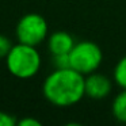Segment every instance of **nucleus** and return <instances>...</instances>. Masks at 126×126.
<instances>
[{"mask_svg":"<svg viewBox=\"0 0 126 126\" xmlns=\"http://www.w3.org/2000/svg\"><path fill=\"white\" fill-rule=\"evenodd\" d=\"M85 76L72 68L54 69L42 84L44 98L56 107H71L85 96Z\"/></svg>","mask_w":126,"mask_h":126,"instance_id":"1","label":"nucleus"},{"mask_svg":"<svg viewBox=\"0 0 126 126\" xmlns=\"http://www.w3.org/2000/svg\"><path fill=\"white\" fill-rule=\"evenodd\" d=\"M6 66L8 72L16 79H31L39 72L42 65V58L37 46L18 42L12 45L10 53L7 54Z\"/></svg>","mask_w":126,"mask_h":126,"instance_id":"2","label":"nucleus"},{"mask_svg":"<svg viewBox=\"0 0 126 126\" xmlns=\"http://www.w3.org/2000/svg\"><path fill=\"white\" fill-rule=\"evenodd\" d=\"M71 68L79 73L87 75L98 71L103 61V52L98 44L92 41H80L76 42L69 52Z\"/></svg>","mask_w":126,"mask_h":126,"instance_id":"3","label":"nucleus"},{"mask_svg":"<svg viewBox=\"0 0 126 126\" xmlns=\"http://www.w3.org/2000/svg\"><path fill=\"white\" fill-rule=\"evenodd\" d=\"M15 35L18 42L31 46H38L49 37V25L41 14H25L16 23Z\"/></svg>","mask_w":126,"mask_h":126,"instance_id":"4","label":"nucleus"},{"mask_svg":"<svg viewBox=\"0 0 126 126\" xmlns=\"http://www.w3.org/2000/svg\"><path fill=\"white\" fill-rule=\"evenodd\" d=\"M84 91H85V96H88L90 99H94V100L104 99L112 91V80L110 77H107L106 75L95 71L85 76Z\"/></svg>","mask_w":126,"mask_h":126,"instance_id":"5","label":"nucleus"},{"mask_svg":"<svg viewBox=\"0 0 126 126\" xmlns=\"http://www.w3.org/2000/svg\"><path fill=\"white\" fill-rule=\"evenodd\" d=\"M46 42H47V49H49L52 56L69 53L73 47V45L76 44L72 34H69L68 31H64V30H58L49 34Z\"/></svg>","mask_w":126,"mask_h":126,"instance_id":"6","label":"nucleus"},{"mask_svg":"<svg viewBox=\"0 0 126 126\" xmlns=\"http://www.w3.org/2000/svg\"><path fill=\"white\" fill-rule=\"evenodd\" d=\"M111 112L121 123H126V90H122L114 98L111 104Z\"/></svg>","mask_w":126,"mask_h":126,"instance_id":"7","label":"nucleus"},{"mask_svg":"<svg viewBox=\"0 0 126 126\" xmlns=\"http://www.w3.org/2000/svg\"><path fill=\"white\" fill-rule=\"evenodd\" d=\"M112 79L121 90H126V56L119 58L115 64L112 71Z\"/></svg>","mask_w":126,"mask_h":126,"instance_id":"8","label":"nucleus"},{"mask_svg":"<svg viewBox=\"0 0 126 126\" xmlns=\"http://www.w3.org/2000/svg\"><path fill=\"white\" fill-rule=\"evenodd\" d=\"M52 64H53V66H54V69L71 68L69 53H65V54H53L52 56Z\"/></svg>","mask_w":126,"mask_h":126,"instance_id":"9","label":"nucleus"},{"mask_svg":"<svg viewBox=\"0 0 126 126\" xmlns=\"http://www.w3.org/2000/svg\"><path fill=\"white\" fill-rule=\"evenodd\" d=\"M12 47V44L8 37L0 34V58H6Z\"/></svg>","mask_w":126,"mask_h":126,"instance_id":"10","label":"nucleus"},{"mask_svg":"<svg viewBox=\"0 0 126 126\" xmlns=\"http://www.w3.org/2000/svg\"><path fill=\"white\" fill-rule=\"evenodd\" d=\"M18 125V119L12 114L6 111H0V126H15Z\"/></svg>","mask_w":126,"mask_h":126,"instance_id":"11","label":"nucleus"},{"mask_svg":"<svg viewBox=\"0 0 126 126\" xmlns=\"http://www.w3.org/2000/svg\"><path fill=\"white\" fill-rule=\"evenodd\" d=\"M18 125L19 126H41V121L35 119L33 117H25L22 119H18Z\"/></svg>","mask_w":126,"mask_h":126,"instance_id":"12","label":"nucleus"}]
</instances>
